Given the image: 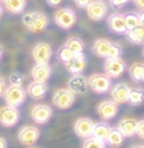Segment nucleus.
<instances>
[{
  "label": "nucleus",
  "instance_id": "1",
  "mask_svg": "<svg viewBox=\"0 0 144 148\" xmlns=\"http://www.w3.org/2000/svg\"><path fill=\"white\" fill-rule=\"evenodd\" d=\"M92 53L99 58H114L121 56L123 48L119 43L105 38H99L92 45Z\"/></svg>",
  "mask_w": 144,
  "mask_h": 148
},
{
  "label": "nucleus",
  "instance_id": "2",
  "mask_svg": "<svg viewBox=\"0 0 144 148\" xmlns=\"http://www.w3.org/2000/svg\"><path fill=\"white\" fill-rule=\"evenodd\" d=\"M23 24L32 33H42L47 29L49 24V19L42 12H28L22 18Z\"/></svg>",
  "mask_w": 144,
  "mask_h": 148
},
{
  "label": "nucleus",
  "instance_id": "3",
  "mask_svg": "<svg viewBox=\"0 0 144 148\" xmlns=\"http://www.w3.org/2000/svg\"><path fill=\"white\" fill-rule=\"evenodd\" d=\"M28 92L23 86L20 85H9L6 86V90L4 92V100L5 104L12 106H20L22 104H24Z\"/></svg>",
  "mask_w": 144,
  "mask_h": 148
},
{
  "label": "nucleus",
  "instance_id": "4",
  "mask_svg": "<svg viewBox=\"0 0 144 148\" xmlns=\"http://www.w3.org/2000/svg\"><path fill=\"white\" fill-rule=\"evenodd\" d=\"M55 23L62 29H71L77 22V15L71 8H61L53 15Z\"/></svg>",
  "mask_w": 144,
  "mask_h": 148
},
{
  "label": "nucleus",
  "instance_id": "5",
  "mask_svg": "<svg viewBox=\"0 0 144 148\" xmlns=\"http://www.w3.org/2000/svg\"><path fill=\"white\" fill-rule=\"evenodd\" d=\"M87 81L89 87L96 94H106L111 89V77L106 73H92Z\"/></svg>",
  "mask_w": 144,
  "mask_h": 148
},
{
  "label": "nucleus",
  "instance_id": "6",
  "mask_svg": "<svg viewBox=\"0 0 144 148\" xmlns=\"http://www.w3.org/2000/svg\"><path fill=\"white\" fill-rule=\"evenodd\" d=\"M20 120V112L16 106L3 105L0 106V124L4 127H14Z\"/></svg>",
  "mask_w": 144,
  "mask_h": 148
},
{
  "label": "nucleus",
  "instance_id": "7",
  "mask_svg": "<svg viewBox=\"0 0 144 148\" xmlns=\"http://www.w3.org/2000/svg\"><path fill=\"white\" fill-rule=\"evenodd\" d=\"M126 69V63L121 57L105 58L104 61V71L111 79H119Z\"/></svg>",
  "mask_w": 144,
  "mask_h": 148
},
{
  "label": "nucleus",
  "instance_id": "8",
  "mask_svg": "<svg viewBox=\"0 0 144 148\" xmlns=\"http://www.w3.org/2000/svg\"><path fill=\"white\" fill-rule=\"evenodd\" d=\"M75 94L67 87V89H57L53 92L52 103L53 105L57 106L58 109H68L75 103Z\"/></svg>",
  "mask_w": 144,
  "mask_h": 148
},
{
  "label": "nucleus",
  "instance_id": "9",
  "mask_svg": "<svg viewBox=\"0 0 144 148\" xmlns=\"http://www.w3.org/2000/svg\"><path fill=\"white\" fill-rule=\"evenodd\" d=\"M41 138V132L37 127L33 125H24L18 132V140L23 146H34Z\"/></svg>",
  "mask_w": 144,
  "mask_h": 148
},
{
  "label": "nucleus",
  "instance_id": "10",
  "mask_svg": "<svg viewBox=\"0 0 144 148\" xmlns=\"http://www.w3.org/2000/svg\"><path fill=\"white\" fill-rule=\"evenodd\" d=\"M52 109L46 104H37L31 109V118L35 124H46L51 120L52 118Z\"/></svg>",
  "mask_w": 144,
  "mask_h": 148
},
{
  "label": "nucleus",
  "instance_id": "11",
  "mask_svg": "<svg viewBox=\"0 0 144 148\" xmlns=\"http://www.w3.org/2000/svg\"><path fill=\"white\" fill-rule=\"evenodd\" d=\"M93 128H95V122L90 118H78L77 120L73 124V132L75 134L80 138H86L91 137L92 132H93Z\"/></svg>",
  "mask_w": 144,
  "mask_h": 148
},
{
  "label": "nucleus",
  "instance_id": "12",
  "mask_svg": "<svg viewBox=\"0 0 144 148\" xmlns=\"http://www.w3.org/2000/svg\"><path fill=\"white\" fill-rule=\"evenodd\" d=\"M32 57L35 63H48L52 58V47L46 42H38L32 49Z\"/></svg>",
  "mask_w": 144,
  "mask_h": 148
},
{
  "label": "nucleus",
  "instance_id": "13",
  "mask_svg": "<svg viewBox=\"0 0 144 148\" xmlns=\"http://www.w3.org/2000/svg\"><path fill=\"white\" fill-rule=\"evenodd\" d=\"M87 16L93 22H100L108 15V5L102 0H92L91 4L86 8Z\"/></svg>",
  "mask_w": 144,
  "mask_h": 148
},
{
  "label": "nucleus",
  "instance_id": "14",
  "mask_svg": "<svg viewBox=\"0 0 144 148\" xmlns=\"http://www.w3.org/2000/svg\"><path fill=\"white\" fill-rule=\"evenodd\" d=\"M96 112H98L99 116L101 118L102 120H111L114 118L116 116V114L119 112V105L116 101H114V100H104L98 105V109H96Z\"/></svg>",
  "mask_w": 144,
  "mask_h": 148
},
{
  "label": "nucleus",
  "instance_id": "15",
  "mask_svg": "<svg viewBox=\"0 0 144 148\" xmlns=\"http://www.w3.org/2000/svg\"><path fill=\"white\" fill-rule=\"evenodd\" d=\"M67 87L75 95H83L90 89L87 79L81 73H76V75H72L70 77V80L67 81Z\"/></svg>",
  "mask_w": 144,
  "mask_h": 148
},
{
  "label": "nucleus",
  "instance_id": "16",
  "mask_svg": "<svg viewBox=\"0 0 144 148\" xmlns=\"http://www.w3.org/2000/svg\"><path fill=\"white\" fill-rule=\"evenodd\" d=\"M65 65V69L72 75H76V73H82L85 71L86 66H87V58L86 56L82 53H76L75 56L72 57L70 61H67L63 63Z\"/></svg>",
  "mask_w": 144,
  "mask_h": 148
},
{
  "label": "nucleus",
  "instance_id": "17",
  "mask_svg": "<svg viewBox=\"0 0 144 148\" xmlns=\"http://www.w3.org/2000/svg\"><path fill=\"white\" fill-rule=\"evenodd\" d=\"M130 87L125 82H119L115 84L111 89H110V95L114 101L118 104H125L129 101V95H130Z\"/></svg>",
  "mask_w": 144,
  "mask_h": 148
},
{
  "label": "nucleus",
  "instance_id": "18",
  "mask_svg": "<svg viewBox=\"0 0 144 148\" xmlns=\"http://www.w3.org/2000/svg\"><path fill=\"white\" fill-rule=\"evenodd\" d=\"M108 27L110 32L115 33V34H125L126 27H125V21H124V14L121 13H113L108 16Z\"/></svg>",
  "mask_w": 144,
  "mask_h": 148
},
{
  "label": "nucleus",
  "instance_id": "19",
  "mask_svg": "<svg viewBox=\"0 0 144 148\" xmlns=\"http://www.w3.org/2000/svg\"><path fill=\"white\" fill-rule=\"evenodd\" d=\"M31 75L33 77V81L47 82L52 75V69L48 63H35L32 67Z\"/></svg>",
  "mask_w": 144,
  "mask_h": 148
},
{
  "label": "nucleus",
  "instance_id": "20",
  "mask_svg": "<svg viewBox=\"0 0 144 148\" xmlns=\"http://www.w3.org/2000/svg\"><path fill=\"white\" fill-rule=\"evenodd\" d=\"M136 124H138V120H136L135 118L125 116V118H123L121 120H119L116 128L123 133V136L125 138H130V137L135 136Z\"/></svg>",
  "mask_w": 144,
  "mask_h": 148
},
{
  "label": "nucleus",
  "instance_id": "21",
  "mask_svg": "<svg viewBox=\"0 0 144 148\" xmlns=\"http://www.w3.org/2000/svg\"><path fill=\"white\" fill-rule=\"evenodd\" d=\"M47 91H48V86L46 82H38V81H33L27 87V92L28 95L34 100H41L46 96Z\"/></svg>",
  "mask_w": 144,
  "mask_h": 148
},
{
  "label": "nucleus",
  "instance_id": "22",
  "mask_svg": "<svg viewBox=\"0 0 144 148\" xmlns=\"http://www.w3.org/2000/svg\"><path fill=\"white\" fill-rule=\"evenodd\" d=\"M125 37L134 45H144V27L138 25L134 29H130L125 33Z\"/></svg>",
  "mask_w": 144,
  "mask_h": 148
},
{
  "label": "nucleus",
  "instance_id": "23",
  "mask_svg": "<svg viewBox=\"0 0 144 148\" xmlns=\"http://www.w3.org/2000/svg\"><path fill=\"white\" fill-rule=\"evenodd\" d=\"M4 8L10 14H20L27 6V0H4Z\"/></svg>",
  "mask_w": 144,
  "mask_h": 148
},
{
  "label": "nucleus",
  "instance_id": "24",
  "mask_svg": "<svg viewBox=\"0 0 144 148\" xmlns=\"http://www.w3.org/2000/svg\"><path fill=\"white\" fill-rule=\"evenodd\" d=\"M111 128L113 127H110L106 122L95 123V128H93L92 137H95V138H98V139H101V140H104V142H106Z\"/></svg>",
  "mask_w": 144,
  "mask_h": 148
},
{
  "label": "nucleus",
  "instance_id": "25",
  "mask_svg": "<svg viewBox=\"0 0 144 148\" xmlns=\"http://www.w3.org/2000/svg\"><path fill=\"white\" fill-rule=\"evenodd\" d=\"M128 72H129L130 79H132L134 82L143 81V77H144V63H142V62H134L133 65H130Z\"/></svg>",
  "mask_w": 144,
  "mask_h": 148
},
{
  "label": "nucleus",
  "instance_id": "26",
  "mask_svg": "<svg viewBox=\"0 0 144 148\" xmlns=\"http://www.w3.org/2000/svg\"><path fill=\"white\" fill-rule=\"evenodd\" d=\"M124 138L125 137L123 136V133L118 128H111L108 136V139H106V144H109L111 147H120L124 142Z\"/></svg>",
  "mask_w": 144,
  "mask_h": 148
},
{
  "label": "nucleus",
  "instance_id": "27",
  "mask_svg": "<svg viewBox=\"0 0 144 148\" xmlns=\"http://www.w3.org/2000/svg\"><path fill=\"white\" fill-rule=\"evenodd\" d=\"M130 105L138 106L144 103V89L142 87H132L130 89V95H129V101Z\"/></svg>",
  "mask_w": 144,
  "mask_h": 148
},
{
  "label": "nucleus",
  "instance_id": "28",
  "mask_svg": "<svg viewBox=\"0 0 144 148\" xmlns=\"http://www.w3.org/2000/svg\"><path fill=\"white\" fill-rule=\"evenodd\" d=\"M65 45L75 53H82L83 49H85V43H83V41L81 38H78V37H70L66 41Z\"/></svg>",
  "mask_w": 144,
  "mask_h": 148
},
{
  "label": "nucleus",
  "instance_id": "29",
  "mask_svg": "<svg viewBox=\"0 0 144 148\" xmlns=\"http://www.w3.org/2000/svg\"><path fill=\"white\" fill-rule=\"evenodd\" d=\"M124 21H125L126 31H130V29H134L135 27L140 25L139 13H135V12H128L126 14H124Z\"/></svg>",
  "mask_w": 144,
  "mask_h": 148
},
{
  "label": "nucleus",
  "instance_id": "30",
  "mask_svg": "<svg viewBox=\"0 0 144 148\" xmlns=\"http://www.w3.org/2000/svg\"><path fill=\"white\" fill-rule=\"evenodd\" d=\"M82 148H106V142L91 136L83 140Z\"/></svg>",
  "mask_w": 144,
  "mask_h": 148
},
{
  "label": "nucleus",
  "instance_id": "31",
  "mask_svg": "<svg viewBox=\"0 0 144 148\" xmlns=\"http://www.w3.org/2000/svg\"><path fill=\"white\" fill-rule=\"evenodd\" d=\"M75 55H76V53L73 51H71V49H70L66 45H63L61 48L58 49V52H57V57H58V60L61 62H63V63L67 62V61H70V60H71Z\"/></svg>",
  "mask_w": 144,
  "mask_h": 148
},
{
  "label": "nucleus",
  "instance_id": "32",
  "mask_svg": "<svg viewBox=\"0 0 144 148\" xmlns=\"http://www.w3.org/2000/svg\"><path fill=\"white\" fill-rule=\"evenodd\" d=\"M9 82H10V85H20V86H23L24 76H23L20 72H13L10 75V77H9Z\"/></svg>",
  "mask_w": 144,
  "mask_h": 148
},
{
  "label": "nucleus",
  "instance_id": "33",
  "mask_svg": "<svg viewBox=\"0 0 144 148\" xmlns=\"http://www.w3.org/2000/svg\"><path fill=\"white\" fill-rule=\"evenodd\" d=\"M129 1H130V0H109L110 5H111L114 9H120V8H123V6H125Z\"/></svg>",
  "mask_w": 144,
  "mask_h": 148
},
{
  "label": "nucleus",
  "instance_id": "34",
  "mask_svg": "<svg viewBox=\"0 0 144 148\" xmlns=\"http://www.w3.org/2000/svg\"><path fill=\"white\" fill-rule=\"evenodd\" d=\"M135 134L140 138V139H144V119L138 120V124H136V132H135Z\"/></svg>",
  "mask_w": 144,
  "mask_h": 148
},
{
  "label": "nucleus",
  "instance_id": "35",
  "mask_svg": "<svg viewBox=\"0 0 144 148\" xmlns=\"http://www.w3.org/2000/svg\"><path fill=\"white\" fill-rule=\"evenodd\" d=\"M73 1H75V4H76L77 8H80V9H86L90 4H91L92 0H73Z\"/></svg>",
  "mask_w": 144,
  "mask_h": 148
},
{
  "label": "nucleus",
  "instance_id": "36",
  "mask_svg": "<svg viewBox=\"0 0 144 148\" xmlns=\"http://www.w3.org/2000/svg\"><path fill=\"white\" fill-rule=\"evenodd\" d=\"M6 80L4 79L3 76H0V97H3L4 96V92H5V90H6Z\"/></svg>",
  "mask_w": 144,
  "mask_h": 148
},
{
  "label": "nucleus",
  "instance_id": "37",
  "mask_svg": "<svg viewBox=\"0 0 144 148\" xmlns=\"http://www.w3.org/2000/svg\"><path fill=\"white\" fill-rule=\"evenodd\" d=\"M133 4L135 5L136 9H139V10H144V0H132Z\"/></svg>",
  "mask_w": 144,
  "mask_h": 148
},
{
  "label": "nucleus",
  "instance_id": "38",
  "mask_svg": "<svg viewBox=\"0 0 144 148\" xmlns=\"http://www.w3.org/2000/svg\"><path fill=\"white\" fill-rule=\"evenodd\" d=\"M47 4L49 6H53V8H56V6H58L59 4L62 3V0H46Z\"/></svg>",
  "mask_w": 144,
  "mask_h": 148
},
{
  "label": "nucleus",
  "instance_id": "39",
  "mask_svg": "<svg viewBox=\"0 0 144 148\" xmlns=\"http://www.w3.org/2000/svg\"><path fill=\"white\" fill-rule=\"evenodd\" d=\"M0 148H8V142L4 137H0Z\"/></svg>",
  "mask_w": 144,
  "mask_h": 148
},
{
  "label": "nucleus",
  "instance_id": "40",
  "mask_svg": "<svg viewBox=\"0 0 144 148\" xmlns=\"http://www.w3.org/2000/svg\"><path fill=\"white\" fill-rule=\"evenodd\" d=\"M139 23L144 27V10H139Z\"/></svg>",
  "mask_w": 144,
  "mask_h": 148
},
{
  "label": "nucleus",
  "instance_id": "41",
  "mask_svg": "<svg viewBox=\"0 0 144 148\" xmlns=\"http://www.w3.org/2000/svg\"><path fill=\"white\" fill-rule=\"evenodd\" d=\"M3 53H4V48H3V46L0 45V61H1V58H3Z\"/></svg>",
  "mask_w": 144,
  "mask_h": 148
},
{
  "label": "nucleus",
  "instance_id": "42",
  "mask_svg": "<svg viewBox=\"0 0 144 148\" xmlns=\"http://www.w3.org/2000/svg\"><path fill=\"white\" fill-rule=\"evenodd\" d=\"M130 148H144V146H140V144H135V146H132Z\"/></svg>",
  "mask_w": 144,
  "mask_h": 148
},
{
  "label": "nucleus",
  "instance_id": "43",
  "mask_svg": "<svg viewBox=\"0 0 144 148\" xmlns=\"http://www.w3.org/2000/svg\"><path fill=\"white\" fill-rule=\"evenodd\" d=\"M1 16H3V6L0 5V19H1Z\"/></svg>",
  "mask_w": 144,
  "mask_h": 148
},
{
  "label": "nucleus",
  "instance_id": "44",
  "mask_svg": "<svg viewBox=\"0 0 144 148\" xmlns=\"http://www.w3.org/2000/svg\"><path fill=\"white\" fill-rule=\"evenodd\" d=\"M27 148H37V147H33V146H29V147H27Z\"/></svg>",
  "mask_w": 144,
  "mask_h": 148
},
{
  "label": "nucleus",
  "instance_id": "45",
  "mask_svg": "<svg viewBox=\"0 0 144 148\" xmlns=\"http://www.w3.org/2000/svg\"><path fill=\"white\" fill-rule=\"evenodd\" d=\"M143 56H144V47H143Z\"/></svg>",
  "mask_w": 144,
  "mask_h": 148
},
{
  "label": "nucleus",
  "instance_id": "46",
  "mask_svg": "<svg viewBox=\"0 0 144 148\" xmlns=\"http://www.w3.org/2000/svg\"><path fill=\"white\" fill-rule=\"evenodd\" d=\"M0 1H4V0H0Z\"/></svg>",
  "mask_w": 144,
  "mask_h": 148
},
{
  "label": "nucleus",
  "instance_id": "47",
  "mask_svg": "<svg viewBox=\"0 0 144 148\" xmlns=\"http://www.w3.org/2000/svg\"><path fill=\"white\" fill-rule=\"evenodd\" d=\"M143 81H144V77H143Z\"/></svg>",
  "mask_w": 144,
  "mask_h": 148
}]
</instances>
